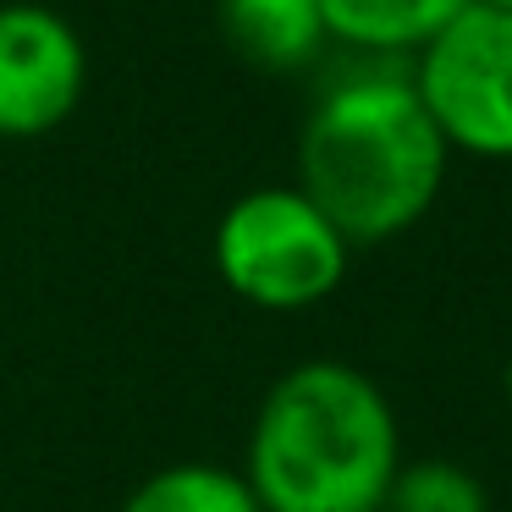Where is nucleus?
<instances>
[{
    "mask_svg": "<svg viewBox=\"0 0 512 512\" xmlns=\"http://www.w3.org/2000/svg\"><path fill=\"white\" fill-rule=\"evenodd\" d=\"M347 259H353V243L298 182L243 193L226 204L215 226V270L226 292L270 314L325 303L347 281Z\"/></svg>",
    "mask_w": 512,
    "mask_h": 512,
    "instance_id": "3",
    "label": "nucleus"
},
{
    "mask_svg": "<svg viewBox=\"0 0 512 512\" xmlns=\"http://www.w3.org/2000/svg\"><path fill=\"white\" fill-rule=\"evenodd\" d=\"M89 89V50L50 6H0V138H45L78 111Z\"/></svg>",
    "mask_w": 512,
    "mask_h": 512,
    "instance_id": "5",
    "label": "nucleus"
},
{
    "mask_svg": "<svg viewBox=\"0 0 512 512\" xmlns=\"http://www.w3.org/2000/svg\"><path fill=\"white\" fill-rule=\"evenodd\" d=\"M380 512H490V490L452 457H419L397 468Z\"/></svg>",
    "mask_w": 512,
    "mask_h": 512,
    "instance_id": "9",
    "label": "nucleus"
},
{
    "mask_svg": "<svg viewBox=\"0 0 512 512\" xmlns=\"http://www.w3.org/2000/svg\"><path fill=\"white\" fill-rule=\"evenodd\" d=\"M397 468V408L342 358L292 364L259 402L243 457L265 512H380Z\"/></svg>",
    "mask_w": 512,
    "mask_h": 512,
    "instance_id": "2",
    "label": "nucleus"
},
{
    "mask_svg": "<svg viewBox=\"0 0 512 512\" xmlns=\"http://www.w3.org/2000/svg\"><path fill=\"white\" fill-rule=\"evenodd\" d=\"M441 127L408 72H353L314 94L298 133V188L353 248L413 232L446 182Z\"/></svg>",
    "mask_w": 512,
    "mask_h": 512,
    "instance_id": "1",
    "label": "nucleus"
},
{
    "mask_svg": "<svg viewBox=\"0 0 512 512\" xmlns=\"http://www.w3.org/2000/svg\"><path fill=\"white\" fill-rule=\"evenodd\" d=\"M122 512H265L243 474L221 463H171L149 474Z\"/></svg>",
    "mask_w": 512,
    "mask_h": 512,
    "instance_id": "8",
    "label": "nucleus"
},
{
    "mask_svg": "<svg viewBox=\"0 0 512 512\" xmlns=\"http://www.w3.org/2000/svg\"><path fill=\"white\" fill-rule=\"evenodd\" d=\"M479 6H496V12H512V0H479Z\"/></svg>",
    "mask_w": 512,
    "mask_h": 512,
    "instance_id": "10",
    "label": "nucleus"
},
{
    "mask_svg": "<svg viewBox=\"0 0 512 512\" xmlns=\"http://www.w3.org/2000/svg\"><path fill=\"white\" fill-rule=\"evenodd\" d=\"M215 17L226 45L259 72H303L331 45L320 0H221Z\"/></svg>",
    "mask_w": 512,
    "mask_h": 512,
    "instance_id": "6",
    "label": "nucleus"
},
{
    "mask_svg": "<svg viewBox=\"0 0 512 512\" xmlns=\"http://www.w3.org/2000/svg\"><path fill=\"white\" fill-rule=\"evenodd\" d=\"M463 6L468 0H320L336 45L369 50V56H413Z\"/></svg>",
    "mask_w": 512,
    "mask_h": 512,
    "instance_id": "7",
    "label": "nucleus"
},
{
    "mask_svg": "<svg viewBox=\"0 0 512 512\" xmlns=\"http://www.w3.org/2000/svg\"><path fill=\"white\" fill-rule=\"evenodd\" d=\"M507 408H512V358H507Z\"/></svg>",
    "mask_w": 512,
    "mask_h": 512,
    "instance_id": "11",
    "label": "nucleus"
},
{
    "mask_svg": "<svg viewBox=\"0 0 512 512\" xmlns=\"http://www.w3.org/2000/svg\"><path fill=\"white\" fill-rule=\"evenodd\" d=\"M446 149L512 160V12L468 0L408 67Z\"/></svg>",
    "mask_w": 512,
    "mask_h": 512,
    "instance_id": "4",
    "label": "nucleus"
}]
</instances>
